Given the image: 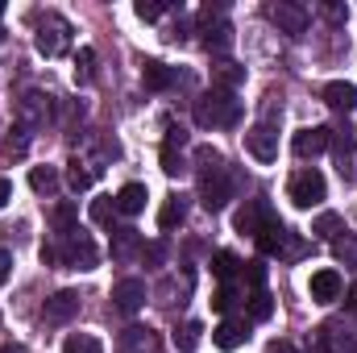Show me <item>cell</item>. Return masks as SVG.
Here are the masks:
<instances>
[{"label": "cell", "instance_id": "cell-1", "mask_svg": "<svg viewBox=\"0 0 357 353\" xmlns=\"http://www.w3.org/2000/svg\"><path fill=\"white\" fill-rule=\"evenodd\" d=\"M287 195H291V204H295V208H316V204H324L328 183H324V175H320L316 167H307V171H299V175L291 179Z\"/></svg>", "mask_w": 357, "mask_h": 353}, {"label": "cell", "instance_id": "cell-2", "mask_svg": "<svg viewBox=\"0 0 357 353\" xmlns=\"http://www.w3.org/2000/svg\"><path fill=\"white\" fill-rule=\"evenodd\" d=\"M195 121H199V125H233V121H237V100L225 96V91H208V96L195 104Z\"/></svg>", "mask_w": 357, "mask_h": 353}, {"label": "cell", "instance_id": "cell-3", "mask_svg": "<svg viewBox=\"0 0 357 353\" xmlns=\"http://www.w3.org/2000/svg\"><path fill=\"white\" fill-rule=\"evenodd\" d=\"M333 146V129L328 125H307V129H299L295 137H291V150L299 154V158H316V154H324Z\"/></svg>", "mask_w": 357, "mask_h": 353}, {"label": "cell", "instance_id": "cell-4", "mask_svg": "<svg viewBox=\"0 0 357 353\" xmlns=\"http://www.w3.org/2000/svg\"><path fill=\"white\" fill-rule=\"evenodd\" d=\"M245 150H250L258 163H274V158H278V133H274L270 125L250 129V133H245Z\"/></svg>", "mask_w": 357, "mask_h": 353}, {"label": "cell", "instance_id": "cell-5", "mask_svg": "<svg viewBox=\"0 0 357 353\" xmlns=\"http://www.w3.org/2000/svg\"><path fill=\"white\" fill-rule=\"evenodd\" d=\"M307 291H312V299H316V303H333V299H341L345 283H341V274H337V270H316Z\"/></svg>", "mask_w": 357, "mask_h": 353}, {"label": "cell", "instance_id": "cell-6", "mask_svg": "<svg viewBox=\"0 0 357 353\" xmlns=\"http://www.w3.org/2000/svg\"><path fill=\"white\" fill-rule=\"evenodd\" d=\"M112 299H116L121 312H137V308L146 303V283H142V278H125V283L112 287Z\"/></svg>", "mask_w": 357, "mask_h": 353}, {"label": "cell", "instance_id": "cell-7", "mask_svg": "<svg viewBox=\"0 0 357 353\" xmlns=\"http://www.w3.org/2000/svg\"><path fill=\"white\" fill-rule=\"evenodd\" d=\"M245 324L241 320H220L216 329H212V341H216V350H225V353H233V350H241L245 345Z\"/></svg>", "mask_w": 357, "mask_h": 353}, {"label": "cell", "instance_id": "cell-8", "mask_svg": "<svg viewBox=\"0 0 357 353\" xmlns=\"http://www.w3.org/2000/svg\"><path fill=\"white\" fill-rule=\"evenodd\" d=\"M270 21L282 25L287 33H303V29H307V13L295 8V4H270Z\"/></svg>", "mask_w": 357, "mask_h": 353}, {"label": "cell", "instance_id": "cell-9", "mask_svg": "<svg viewBox=\"0 0 357 353\" xmlns=\"http://www.w3.org/2000/svg\"><path fill=\"white\" fill-rule=\"evenodd\" d=\"M79 312V291H59L54 299H46V320H71Z\"/></svg>", "mask_w": 357, "mask_h": 353}, {"label": "cell", "instance_id": "cell-10", "mask_svg": "<svg viewBox=\"0 0 357 353\" xmlns=\"http://www.w3.org/2000/svg\"><path fill=\"white\" fill-rule=\"evenodd\" d=\"M324 104L337 108V112H354L357 108V88L354 84H345V80H337V84L324 88Z\"/></svg>", "mask_w": 357, "mask_h": 353}, {"label": "cell", "instance_id": "cell-11", "mask_svg": "<svg viewBox=\"0 0 357 353\" xmlns=\"http://www.w3.org/2000/svg\"><path fill=\"white\" fill-rule=\"evenodd\" d=\"M254 237H258V250H262V254H278V250H282V241H287V229H282V220L266 216V220H262V229H258Z\"/></svg>", "mask_w": 357, "mask_h": 353}, {"label": "cell", "instance_id": "cell-12", "mask_svg": "<svg viewBox=\"0 0 357 353\" xmlns=\"http://www.w3.org/2000/svg\"><path fill=\"white\" fill-rule=\"evenodd\" d=\"M146 187L142 183H125L121 191H116V212H125V216H137L142 208H146Z\"/></svg>", "mask_w": 357, "mask_h": 353}, {"label": "cell", "instance_id": "cell-13", "mask_svg": "<svg viewBox=\"0 0 357 353\" xmlns=\"http://www.w3.org/2000/svg\"><path fill=\"white\" fill-rule=\"evenodd\" d=\"M142 80H146V88L150 91H167L175 84V71L167 67V63H158V59H150L146 67H142Z\"/></svg>", "mask_w": 357, "mask_h": 353}, {"label": "cell", "instance_id": "cell-14", "mask_svg": "<svg viewBox=\"0 0 357 353\" xmlns=\"http://www.w3.org/2000/svg\"><path fill=\"white\" fill-rule=\"evenodd\" d=\"M262 212H266V204H262V200L245 204V208L237 212V233H258V229H262Z\"/></svg>", "mask_w": 357, "mask_h": 353}, {"label": "cell", "instance_id": "cell-15", "mask_svg": "<svg viewBox=\"0 0 357 353\" xmlns=\"http://www.w3.org/2000/svg\"><path fill=\"white\" fill-rule=\"evenodd\" d=\"M183 212H187V208H183V200L171 195V200L162 204V212H158V229H162V233H171L175 225H183Z\"/></svg>", "mask_w": 357, "mask_h": 353}, {"label": "cell", "instance_id": "cell-16", "mask_svg": "<svg viewBox=\"0 0 357 353\" xmlns=\"http://www.w3.org/2000/svg\"><path fill=\"white\" fill-rule=\"evenodd\" d=\"M175 146H183V133L171 129V137H167V146H162V171H167V175H178V171H183V158L175 154Z\"/></svg>", "mask_w": 357, "mask_h": 353}, {"label": "cell", "instance_id": "cell-17", "mask_svg": "<svg viewBox=\"0 0 357 353\" xmlns=\"http://www.w3.org/2000/svg\"><path fill=\"white\" fill-rule=\"evenodd\" d=\"M38 50H42L46 59L63 50V25H59V21H54V29H46V25L38 29Z\"/></svg>", "mask_w": 357, "mask_h": 353}, {"label": "cell", "instance_id": "cell-18", "mask_svg": "<svg viewBox=\"0 0 357 353\" xmlns=\"http://www.w3.org/2000/svg\"><path fill=\"white\" fill-rule=\"evenodd\" d=\"M63 353H104V345L91 337V333H71L63 341Z\"/></svg>", "mask_w": 357, "mask_h": 353}, {"label": "cell", "instance_id": "cell-19", "mask_svg": "<svg viewBox=\"0 0 357 353\" xmlns=\"http://www.w3.org/2000/svg\"><path fill=\"white\" fill-rule=\"evenodd\" d=\"M229 204V183L220 179V183H204V208L208 212H216V208H225Z\"/></svg>", "mask_w": 357, "mask_h": 353}, {"label": "cell", "instance_id": "cell-20", "mask_svg": "<svg viewBox=\"0 0 357 353\" xmlns=\"http://www.w3.org/2000/svg\"><path fill=\"white\" fill-rule=\"evenodd\" d=\"M237 254H229V250H220V254H212V274L220 278V283H229L233 274H237Z\"/></svg>", "mask_w": 357, "mask_h": 353}, {"label": "cell", "instance_id": "cell-21", "mask_svg": "<svg viewBox=\"0 0 357 353\" xmlns=\"http://www.w3.org/2000/svg\"><path fill=\"white\" fill-rule=\"evenodd\" d=\"M29 187H33V191H54V187H59V171H54V167H33V171H29Z\"/></svg>", "mask_w": 357, "mask_h": 353}, {"label": "cell", "instance_id": "cell-22", "mask_svg": "<svg viewBox=\"0 0 357 353\" xmlns=\"http://www.w3.org/2000/svg\"><path fill=\"white\" fill-rule=\"evenodd\" d=\"M75 75H79L84 84H91V80H96V50H91V46H84V50H79V59H75Z\"/></svg>", "mask_w": 357, "mask_h": 353}, {"label": "cell", "instance_id": "cell-23", "mask_svg": "<svg viewBox=\"0 0 357 353\" xmlns=\"http://www.w3.org/2000/svg\"><path fill=\"white\" fill-rule=\"evenodd\" d=\"M270 316H274V299H270L266 291H258L250 299V320H270Z\"/></svg>", "mask_w": 357, "mask_h": 353}, {"label": "cell", "instance_id": "cell-24", "mask_svg": "<svg viewBox=\"0 0 357 353\" xmlns=\"http://www.w3.org/2000/svg\"><path fill=\"white\" fill-rule=\"evenodd\" d=\"M112 212H116V200H112V195L91 200V220H96V225H108V220H112Z\"/></svg>", "mask_w": 357, "mask_h": 353}, {"label": "cell", "instance_id": "cell-25", "mask_svg": "<svg viewBox=\"0 0 357 353\" xmlns=\"http://www.w3.org/2000/svg\"><path fill=\"white\" fill-rule=\"evenodd\" d=\"M175 345H178V350H195V345H199V324H195V320H191V324H183V329L175 333Z\"/></svg>", "mask_w": 357, "mask_h": 353}, {"label": "cell", "instance_id": "cell-26", "mask_svg": "<svg viewBox=\"0 0 357 353\" xmlns=\"http://www.w3.org/2000/svg\"><path fill=\"white\" fill-rule=\"evenodd\" d=\"M337 229H341V216H333V212H324V216L312 225V233H316V237H337Z\"/></svg>", "mask_w": 357, "mask_h": 353}, {"label": "cell", "instance_id": "cell-27", "mask_svg": "<svg viewBox=\"0 0 357 353\" xmlns=\"http://www.w3.org/2000/svg\"><path fill=\"white\" fill-rule=\"evenodd\" d=\"M233 303H237V295H233V287H229V283H220V287H216V295H212V308H216V312L225 316V312H229Z\"/></svg>", "mask_w": 357, "mask_h": 353}, {"label": "cell", "instance_id": "cell-28", "mask_svg": "<svg viewBox=\"0 0 357 353\" xmlns=\"http://www.w3.org/2000/svg\"><path fill=\"white\" fill-rule=\"evenodd\" d=\"M333 254H337L345 266H357V241H354V237H341V241L333 246Z\"/></svg>", "mask_w": 357, "mask_h": 353}, {"label": "cell", "instance_id": "cell-29", "mask_svg": "<svg viewBox=\"0 0 357 353\" xmlns=\"http://www.w3.org/2000/svg\"><path fill=\"white\" fill-rule=\"evenodd\" d=\"M245 283H250L254 291H262V287H266V266L262 262H245Z\"/></svg>", "mask_w": 357, "mask_h": 353}, {"label": "cell", "instance_id": "cell-30", "mask_svg": "<svg viewBox=\"0 0 357 353\" xmlns=\"http://www.w3.org/2000/svg\"><path fill=\"white\" fill-rule=\"evenodd\" d=\"M67 183H71L75 191H88V187H91V171H79V163H71V175H67Z\"/></svg>", "mask_w": 357, "mask_h": 353}, {"label": "cell", "instance_id": "cell-31", "mask_svg": "<svg viewBox=\"0 0 357 353\" xmlns=\"http://www.w3.org/2000/svg\"><path fill=\"white\" fill-rule=\"evenodd\" d=\"M71 220H75V208H71V204L54 208V225H59V233H71Z\"/></svg>", "mask_w": 357, "mask_h": 353}, {"label": "cell", "instance_id": "cell-32", "mask_svg": "<svg viewBox=\"0 0 357 353\" xmlns=\"http://www.w3.org/2000/svg\"><path fill=\"white\" fill-rule=\"evenodd\" d=\"M133 13H137L142 21H158V17H162V4H154V0H142Z\"/></svg>", "mask_w": 357, "mask_h": 353}, {"label": "cell", "instance_id": "cell-33", "mask_svg": "<svg viewBox=\"0 0 357 353\" xmlns=\"http://www.w3.org/2000/svg\"><path fill=\"white\" fill-rule=\"evenodd\" d=\"M4 150H8V154H25V137H21V129H13V133L4 137Z\"/></svg>", "mask_w": 357, "mask_h": 353}, {"label": "cell", "instance_id": "cell-34", "mask_svg": "<svg viewBox=\"0 0 357 353\" xmlns=\"http://www.w3.org/2000/svg\"><path fill=\"white\" fill-rule=\"evenodd\" d=\"M162 258H167V246L162 241H150L146 246V262H162Z\"/></svg>", "mask_w": 357, "mask_h": 353}, {"label": "cell", "instance_id": "cell-35", "mask_svg": "<svg viewBox=\"0 0 357 353\" xmlns=\"http://www.w3.org/2000/svg\"><path fill=\"white\" fill-rule=\"evenodd\" d=\"M8 274H13V258L8 250H0V283H8Z\"/></svg>", "mask_w": 357, "mask_h": 353}, {"label": "cell", "instance_id": "cell-36", "mask_svg": "<svg viewBox=\"0 0 357 353\" xmlns=\"http://www.w3.org/2000/svg\"><path fill=\"white\" fill-rule=\"evenodd\" d=\"M8 195H13V183H8V179H0V208L8 204Z\"/></svg>", "mask_w": 357, "mask_h": 353}, {"label": "cell", "instance_id": "cell-37", "mask_svg": "<svg viewBox=\"0 0 357 353\" xmlns=\"http://www.w3.org/2000/svg\"><path fill=\"white\" fill-rule=\"evenodd\" d=\"M345 308H349V312H357V283L349 287V299H345Z\"/></svg>", "mask_w": 357, "mask_h": 353}, {"label": "cell", "instance_id": "cell-38", "mask_svg": "<svg viewBox=\"0 0 357 353\" xmlns=\"http://www.w3.org/2000/svg\"><path fill=\"white\" fill-rule=\"evenodd\" d=\"M266 353H295V350H291V345H287V341H274V345H270Z\"/></svg>", "mask_w": 357, "mask_h": 353}, {"label": "cell", "instance_id": "cell-39", "mask_svg": "<svg viewBox=\"0 0 357 353\" xmlns=\"http://www.w3.org/2000/svg\"><path fill=\"white\" fill-rule=\"evenodd\" d=\"M0 353H25V350H0Z\"/></svg>", "mask_w": 357, "mask_h": 353}]
</instances>
